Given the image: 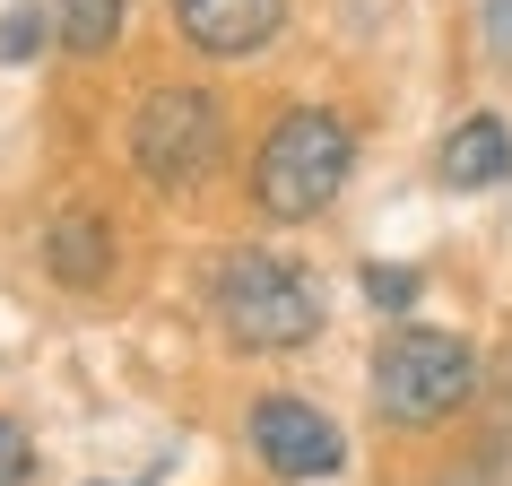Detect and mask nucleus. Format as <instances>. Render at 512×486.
Returning a JSON list of instances; mask_svg holds the SVG:
<instances>
[{"mask_svg": "<svg viewBox=\"0 0 512 486\" xmlns=\"http://www.w3.org/2000/svg\"><path fill=\"white\" fill-rule=\"evenodd\" d=\"M209 322L243 356H287V348L322 339L330 296L304 261H287L270 243H235V252H217V270H209Z\"/></svg>", "mask_w": 512, "mask_h": 486, "instance_id": "nucleus-1", "label": "nucleus"}, {"mask_svg": "<svg viewBox=\"0 0 512 486\" xmlns=\"http://www.w3.org/2000/svg\"><path fill=\"white\" fill-rule=\"evenodd\" d=\"M356 174V131L339 105H287L270 139L252 148V209L270 226H304L322 217Z\"/></svg>", "mask_w": 512, "mask_h": 486, "instance_id": "nucleus-2", "label": "nucleus"}, {"mask_svg": "<svg viewBox=\"0 0 512 486\" xmlns=\"http://www.w3.org/2000/svg\"><path fill=\"white\" fill-rule=\"evenodd\" d=\"M478 348L460 330H434V322H391L382 330L374 365H365V391H374V417L391 434H426L443 417L478 400Z\"/></svg>", "mask_w": 512, "mask_h": 486, "instance_id": "nucleus-3", "label": "nucleus"}, {"mask_svg": "<svg viewBox=\"0 0 512 486\" xmlns=\"http://www.w3.org/2000/svg\"><path fill=\"white\" fill-rule=\"evenodd\" d=\"M131 165L157 191H200L226 165V96L217 87H148L131 113Z\"/></svg>", "mask_w": 512, "mask_h": 486, "instance_id": "nucleus-4", "label": "nucleus"}, {"mask_svg": "<svg viewBox=\"0 0 512 486\" xmlns=\"http://www.w3.org/2000/svg\"><path fill=\"white\" fill-rule=\"evenodd\" d=\"M243 434H252V452H261L270 478H339V469H348L339 417L313 408V400H296V391H261L252 417H243Z\"/></svg>", "mask_w": 512, "mask_h": 486, "instance_id": "nucleus-5", "label": "nucleus"}, {"mask_svg": "<svg viewBox=\"0 0 512 486\" xmlns=\"http://www.w3.org/2000/svg\"><path fill=\"white\" fill-rule=\"evenodd\" d=\"M165 9L200 61H252L287 35V0H165Z\"/></svg>", "mask_w": 512, "mask_h": 486, "instance_id": "nucleus-6", "label": "nucleus"}, {"mask_svg": "<svg viewBox=\"0 0 512 486\" xmlns=\"http://www.w3.org/2000/svg\"><path fill=\"white\" fill-rule=\"evenodd\" d=\"M434 183L443 191H504L512 183V131L504 113H460L443 148H434Z\"/></svg>", "mask_w": 512, "mask_h": 486, "instance_id": "nucleus-7", "label": "nucleus"}, {"mask_svg": "<svg viewBox=\"0 0 512 486\" xmlns=\"http://www.w3.org/2000/svg\"><path fill=\"white\" fill-rule=\"evenodd\" d=\"M44 270H53V287H105L113 278V226L96 209H61L53 226H44Z\"/></svg>", "mask_w": 512, "mask_h": 486, "instance_id": "nucleus-8", "label": "nucleus"}, {"mask_svg": "<svg viewBox=\"0 0 512 486\" xmlns=\"http://www.w3.org/2000/svg\"><path fill=\"white\" fill-rule=\"evenodd\" d=\"M122 18H131V0H53V35H61V53H113L122 44Z\"/></svg>", "mask_w": 512, "mask_h": 486, "instance_id": "nucleus-9", "label": "nucleus"}, {"mask_svg": "<svg viewBox=\"0 0 512 486\" xmlns=\"http://www.w3.org/2000/svg\"><path fill=\"white\" fill-rule=\"evenodd\" d=\"M426 296V278L417 270H391V261H374V270H365V304H374V313H391V322H408V304Z\"/></svg>", "mask_w": 512, "mask_h": 486, "instance_id": "nucleus-10", "label": "nucleus"}, {"mask_svg": "<svg viewBox=\"0 0 512 486\" xmlns=\"http://www.w3.org/2000/svg\"><path fill=\"white\" fill-rule=\"evenodd\" d=\"M44 35H53V9L18 0V9L0 18V61H35V53H44Z\"/></svg>", "mask_w": 512, "mask_h": 486, "instance_id": "nucleus-11", "label": "nucleus"}, {"mask_svg": "<svg viewBox=\"0 0 512 486\" xmlns=\"http://www.w3.org/2000/svg\"><path fill=\"white\" fill-rule=\"evenodd\" d=\"M35 478V434L18 417H0V486H27Z\"/></svg>", "mask_w": 512, "mask_h": 486, "instance_id": "nucleus-12", "label": "nucleus"}, {"mask_svg": "<svg viewBox=\"0 0 512 486\" xmlns=\"http://www.w3.org/2000/svg\"><path fill=\"white\" fill-rule=\"evenodd\" d=\"M139 486H148V478H139Z\"/></svg>", "mask_w": 512, "mask_h": 486, "instance_id": "nucleus-13", "label": "nucleus"}, {"mask_svg": "<svg viewBox=\"0 0 512 486\" xmlns=\"http://www.w3.org/2000/svg\"><path fill=\"white\" fill-rule=\"evenodd\" d=\"M504 374H512V365H504Z\"/></svg>", "mask_w": 512, "mask_h": 486, "instance_id": "nucleus-14", "label": "nucleus"}, {"mask_svg": "<svg viewBox=\"0 0 512 486\" xmlns=\"http://www.w3.org/2000/svg\"><path fill=\"white\" fill-rule=\"evenodd\" d=\"M504 61H512V53H504Z\"/></svg>", "mask_w": 512, "mask_h": 486, "instance_id": "nucleus-15", "label": "nucleus"}]
</instances>
